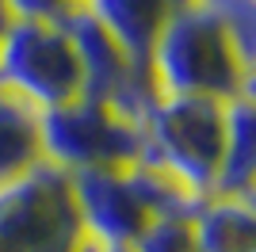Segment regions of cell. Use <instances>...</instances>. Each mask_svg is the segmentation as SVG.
I'll list each match as a JSON object with an SVG mask.
<instances>
[{
  "mask_svg": "<svg viewBox=\"0 0 256 252\" xmlns=\"http://www.w3.org/2000/svg\"><path fill=\"white\" fill-rule=\"evenodd\" d=\"M146 65L164 96H199L218 104L256 96V69L237 54L230 34L192 0L172 12Z\"/></svg>",
  "mask_w": 256,
  "mask_h": 252,
  "instance_id": "cell-1",
  "label": "cell"
},
{
  "mask_svg": "<svg viewBox=\"0 0 256 252\" xmlns=\"http://www.w3.org/2000/svg\"><path fill=\"white\" fill-rule=\"evenodd\" d=\"M226 146V104L199 96H157L142 118V157L195 195H210Z\"/></svg>",
  "mask_w": 256,
  "mask_h": 252,
  "instance_id": "cell-2",
  "label": "cell"
},
{
  "mask_svg": "<svg viewBox=\"0 0 256 252\" xmlns=\"http://www.w3.org/2000/svg\"><path fill=\"white\" fill-rule=\"evenodd\" d=\"M80 244L84 230L62 168L34 160L0 184V252H76Z\"/></svg>",
  "mask_w": 256,
  "mask_h": 252,
  "instance_id": "cell-3",
  "label": "cell"
},
{
  "mask_svg": "<svg viewBox=\"0 0 256 252\" xmlns=\"http://www.w3.org/2000/svg\"><path fill=\"white\" fill-rule=\"evenodd\" d=\"M38 153L65 176L84 168H126L142 157V126L115 115L104 100L76 96L38 111Z\"/></svg>",
  "mask_w": 256,
  "mask_h": 252,
  "instance_id": "cell-4",
  "label": "cell"
},
{
  "mask_svg": "<svg viewBox=\"0 0 256 252\" xmlns=\"http://www.w3.org/2000/svg\"><path fill=\"white\" fill-rule=\"evenodd\" d=\"M0 88L34 111L84 92L73 42L58 20H12L0 31Z\"/></svg>",
  "mask_w": 256,
  "mask_h": 252,
  "instance_id": "cell-5",
  "label": "cell"
},
{
  "mask_svg": "<svg viewBox=\"0 0 256 252\" xmlns=\"http://www.w3.org/2000/svg\"><path fill=\"white\" fill-rule=\"evenodd\" d=\"M73 206L88 241L100 244H134L150 226L134 188L126 184L122 168H84L69 176Z\"/></svg>",
  "mask_w": 256,
  "mask_h": 252,
  "instance_id": "cell-6",
  "label": "cell"
},
{
  "mask_svg": "<svg viewBox=\"0 0 256 252\" xmlns=\"http://www.w3.org/2000/svg\"><path fill=\"white\" fill-rule=\"evenodd\" d=\"M58 23L65 27L69 42H73V54H76V65H80V84H84L80 96L107 100V96L130 76V69L138 62H130L126 54L118 50L115 38L100 27V20L84 8V4H73Z\"/></svg>",
  "mask_w": 256,
  "mask_h": 252,
  "instance_id": "cell-7",
  "label": "cell"
},
{
  "mask_svg": "<svg viewBox=\"0 0 256 252\" xmlns=\"http://www.w3.org/2000/svg\"><path fill=\"white\" fill-rule=\"evenodd\" d=\"M180 4L184 0H84V8L100 20V27L115 38V46L130 62L150 58L157 34Z\"/></svg>",
  "mask_w": 256,
  "mask_h": 252,
  "instance_id": "cell-8",
  "label": "cell"
},
{
  "mask_svg": "<svg viewBox=\"0 0 256 252\" xmlns=\"http://www.w3.org/2000/svg\"><path fill=\"white\" fill-rule=\"evenodd\" d=\"M210 195L256 199V96L226 104V146Z\"/></svg>",
  "mask_w": 256,
  "mask_h": 252,
  "instance_id": "cell-9",
  "label": "cell"
},
{
  "mask_svg": "<svg viewBox=\"0 0 256 252\" xmlns=\"http://www.w3.org/2000/svg\"><path fill=\"white\" fill-rule=\"evenodd\" d=\"M188 226L199 252H256V199L206 195Z\"/></svg>",
  "mask_w": 256,
  "mask_h": 252,
  "instance_id": "cell-10",
  "label": "cell"
},
{
  "mask_svg": "<svg viewBox=\"0 0 256 252\" xmlns=\"http://www.w3.org/2000/svg\"><path fill=\"white\" fill-rule=\"evenodd\" d=\"M122 172H126V184L134 188L142 210L150 214V222H192L199 202L206 199V195H195L192 188H184L176 176H168L164 168L150 164V160H134Z\"/></svg>",
  "mask_w": 256,
  "mask_h": 252,
  "instance_id": "cell-11",
  "label": "cell"
},
{
  "mask_svg": "<svg viewBox=\"0 0 256 252\" xmlns=\"http://www.w3.org/2000/svg\"><path fill=\"white\" fill-rule=\"evenodd\" d=\"M42 160L38 153V111L0 88V184Z\"/></svg>",
  "mask_w": 256,
  "mask_h": 252,
  "instance_id": "cell-12",
  "label": "cell"
},
{
  "mask_svg": "<svg viewBox=\"0 0 256 252\" xmlns=\"http://www.w3.org/2000/svg\"><path fill=\"white\" fill-rule=\"evenodd\" d=\"M192 4H199L230 34L237 54L256 69V0H192Z\"/></svg>",
  "mask_w": 256,
  "mask_h": 252,
  "instance_id": "cell-13",
  "label": "cell"
},
{
  "mask_svg": "<svg viewBox=\"0 0 256 252\" xmlns=\"http://www.w3.org/2000/svg\"><path fill=\"white\" fill-rule=\"evenodd\" d=\"M134 252H199V244L188 222H150L134 241Z\"/></svg>",
  "mask_w": 256,
  "mask_h": 252,
  "instance_id": "cell-14",
  "label": "cell"
},
{
  "mask_svg": "<svg viewBox=\"0 0 256 252\" xmlns=\"http://www.w3.org/2000/svg\"><path fill=\"white\" fill-rule=\"evenodd\" d=\"M12 20H62L76 0H4Z\"/></svg>",
  "mask_w": 256,
  "mask_h": 252,
  "instance_id": "cell-15",
  "label": "cell"
},
{
  "mask_svg": "<svg viewBox=\"0 0 256 252\" xmlns=\"http://www.w3.org/2000/svg\"><path fill=\"white\" fill-rule=\"evenodd\" d=\"M92 244H96V252H134V244H100V241Z\"/></svg>",
  "mask_w": 256,
  "mask_h": 252,
  "instance_id": "cell-16",
  "label": "cell"
},
{
  "mask_svg": "<svg viewBox=\"0 0 256 252\" xmlns=\"http://www.w3.org/2000/svg\"><path fill=\"white\" fill-rule=\"evenodd\" d=\"M12 23V12H8V4H4V0H0V31H4V27H8Z\"/></svg>",
  "mask_w": 256,
  "mask_h": 252,
  "instance_id": "cell-17",
  "label": "cell"
},
{
  "mask_svg": "<svg viewBox=\"0 0 256 252\" xmlns=\"http://www.w3.org/2000/svg\"><path fill=\"white\" fill-rule=\"evenodd\" d=\"M76 4H84V0H76Z\"/></svg>",
  "mask_w": 256,
  "mask_h": 252,
  "instance_id": "cell-18",
  "label": "cell"
}]
</instances>
